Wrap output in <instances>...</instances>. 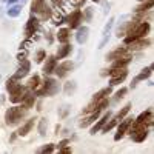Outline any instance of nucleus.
Masks as SVG:
<instances>
[{"mask_svg": "<svg viewBox=\"0 0 154 154\" xmlns=\"http://www.w3.org/2000/svg\"><path fill=\"white\" fill-rule=\"evenodd\" d=\"M151 29V25L148 22H130L128 25V29H126V34L123 37V43L125 45H130L131 42L137 40V38H142L148 34V31Z\"/></svg>", "mask_w": 154, "mask_h": 154, "instance_id": "1", "label": "nucleus"}, {"mask_svg": "<svg viewBox=\"0 0 154 154\" xmlns=\"http://www.w3.org/2000/svg\"><path fill=\"white\" fill-rule=\"evenodd\" d=\"M28 109H22V106H11L5 112V123L6 125H17L26 114Z\"/></svg>", "mask_w": 154, "mask_h": 154, "instance_id": "2", "label": "nucleus"}, {"mask_svg": "<svg viewBox=\"0 0 154 154\" xmlns=\"http://www.w3.org/2000/svg\"><path fill=\"white\" fill-rule=\"evenodd\" d=\"M60 91V85L56 79H46L43 82V86L40 89H37L35 91V96H48V97H53L56 96L57 93Z\"/></svg>", "mask_w": 154, "mask_h": 154, "instance_id": "3", "label": "nucleus"}, {"mask_svg": "<svg viewBox=\"0 0 154 154\" xmlns=\"http://www.w3.org/2000/svg\"><path fill=\"white\" fill-rule=\"evenodd\" d=\"M114 22H116V19L114 17H111L109 20H108V23L105 25V28H103V31H102V40H100V43H99V49H102V48H105L106 46V43L109 42V35H111V29H112V26H114Z\"/></svg>", "mask_w": 154, "mask_h": 154, "instance_id": "4", "label": "nucleus"}, {"mask_svg": "<svg viewBox=\"0 0 154 154\" xmlns=\"http://www.w3.org/2000/svg\"><path fill=\"white\" fill-rule=\"evenodd\" d=\"M37 29H38V19L34 14H31L26 25H25V35H26V38H31L37 32Z\"/></svg>", "mask_w": 154, "mask_h": 154, "instance_id": "5", "label": "nucleus"}, {"mask_svg": "<svg viewBox=\"0 0 154 154\" xmlns=\"http://www.w3.org/2000/svg\"><path fill=\"white\" fill-rule=\"evenodd\" d=\"M111 94V86H108V88H103V89H100V91H97L94 96H93V100H91V103H89L83 111L85 112H91L93 111V108H94V105L97 103V102L100 100V99H103V97H106V96H109Z\"/></svg>", "mask_w": 154, "mask_h": 154, "instance_id": "6", "label": "nucleus"}, {"mask_svg": "<svg viewBox=\"0 0 154 154\" xmlns=\"http://www.w3.org/2000/svg\"><path fill=\"white\" fill-rule=\"evenodd\" d=\"M72 68H74V63L72 62H62L60 65L56 66L54 72H56V75L59 77V79H63V77H66L72 71Z\"/></svg>", "mask_w": 154, "mask_h": 154, "instance_id": "7", "label": "nucleus"}, {"mask_svg": "<svg viewBox=\"0 0 154 154\" xmlns=\"http://www.w3.org/2000/svg\"><path fill=\"white\" fill-rule=\"evenodd\" d=\"M29 69H31V63H29V60H26V59H25V60H20V66H19V69L14 72L12 79H16V80L23 79L25 75H28Z\"/></svg>", "mask_w": 154, "mask_h": 154, "instance_id": "8", "label": "nucleus"}, {"mask_svg": "<svg viewBox=\"0 0 154 154\" xmlns=\"http://www.w3.org/2000/svg\"><path fill=\"white\" fill-rule=\"evenodd\" d=\"M131 122H133L131 117H123V119L120 120L119 128H117V133H116V136H114V140H116V142H119V140L125 136V133H126V130H128V126L131 125Z\"/></svg>", "mask_w": 154, "mask_h": 154, "instance_id": "9", "label": "nucleus"}, {"mask_svg": "<svg viewBox=\"0 0 154 154\" xmlns=\"http://www.w3.org/2000/svg\"><path fill=\"white\" fill-rule=\"evenodd\" d=\"M65 22H68L69 28L74 29V28H79V25L82 22V11L80 9H75L74 12H71V14L65 19Z\"/></svg>", "mask_w": 154, "mask_h": 154, "instance_id": "10", "label": "nucleus"}, {"mask_svg": "<svg viewBox=\"0 0 154 154\" xmlns=\"http://www.w3.org/2000/svg\"><path fill=\"white\" fill-rule=\"evenodd\" d=\"M149 45H151V40H149V38L142 37V38H137V40L131 42L130 45H126V46H130V48H128L130 51H140V49H145V48H148Z\"/></svg>", "mask_w": 154, "mask_h": 154, "instance_id": "11", "label": "nucleus"}, {"mask_svg": "<svg viewBox=\"0 0 154 154\" xmlns=\"http://www.w3.org/2000/svg\"><path fill=\"white\" fill-rule=\"evenodd\" d=\"M111 116H112V114H111V111L105 112V114L102 116V117H100V119H99V120L96 122V125H94V126L91 128V130H89V134H91V136H94L96 133H99V131L102 130V128H103V125H105V123H106V122L109 120V117H111Z\"/></svg>", "mask_w": 154, "mask_h": 154, "instance_id": "12", "label": "nucleus"}, {"mask_svg": "<svg viewBox=\"0 0 154 154\" xmlns=\"http://www.w3.org/2000/svg\"><path fill=\"white\" fill-rule=\"evenodd\" d=\"M128 49L126 46H119V48H116V49H112L109 54H106V60L108 62H112V60H116V59H119V57H123V56H126V54H130L128 53Z\"/></svg>", "mask_w": 154, "mask_h": 154, "instance_id": "13", "label": "nucleus"}, {"mask_svg": "<svg viewBox=\"0 0 154 154\" xmlns=\"http://www.w3.org/2000/svg\"><path fill=\"white\" fill-rule=\"evenodd\" d=\"M151 72H152V65H149V66L143 68L142 71H140V72H139V74L134 77V80H133V83H131V88H136L137 82H142V80H146V79H149Z\"/></svg>", "mask_w": 154, "mask_h": 154, "instance_id": "14", "label": "nucleus"}, {"mask_svg": "<svg viewBox=\"0 0 154 154\" xmlns=\"http://www.w3.org/2000/svg\"><path fill=\"white\" fill-rule=\"evenodd\" d=\"M56 66H57V59H56L54 56H49V57L46 59V63L43 65V74H45V75L53 74L54 69H56Z\"/></svg>", "mask_w": 154, "mask_h": 154, "instance_id": "15", "label": "nucleus"}, {"mask_svg": "<svg viewBox=\"0 0 154 154\" xmlns=\"http://www.w3.org/2000/svg\"><path fill=\"white\" fill-rule=\"evenodd\" d=\"M88 37H89V28H88V26H80L79 31H77V34H75V40H77V43H80V45L86 43Z\"/></svg>", "mask_w": 154, "mask_h": 154, "instance_id": "16", "label": "nucleus"}, {"mask_svg": "<svg viewBox=\"0 0 154 154\" xmlns=\"http://www.w3.org/2000/svg\"><path fill=\"white\" fill-rule=\"evenodd\" d=\"M100 112H102V111H99V109H96V111H91V112H89V116H88V117H85V119H83V120L79 123V126H80V128H86L88 125H91L93 122H96V120L99 119Z\"/></svg>", "mask_w": 154, "mask_h": 154, "instance_id": "17", "label": "nucleus"}, {"mask_svg": "<svg viewBox=\"0 0 154 154\" xmlns=\"http://www.w3.org/2000/svg\"><path fill=\"white\" fill-rule=\"evenodd\" d=\"M25 96H26V88L22 86L20 89H17L16 93L9 94V100L12 102V103H19V102H22V100H23V97H25Z\"/></svg>", "mask_w": 154, "mask_h": 154, "instance_id": "18", "label": "nucleus"}, {"mask_svg": "<svg viewBox=\"0 0 154 154\" xmlns=\"http://www.w3.org/2000/svg\"><path fill=\"white\" fill-rule=\"evenodd\" d=\"M130 62H131V56L126 54V56H123V57H119V59L112 60L111 68H126V65H128Z\"/></svg>", "mask_w": 154, "mask_h": 154, "instance_id": "19", "label": "nucleus"}, {"mask_svg": "<svg viewBox=\"0 0 154 154\" xmlns=\"http://www.w3.org/2000/svg\"><path fill=\"white\" fill-rule=\"evenodd\" d=\"M136 122H145V123H148V126H151L152 125V111L151 109H146L143 112H140L137 116Z\"/></svg>", "mask_w": 154, "mask_h": 154, "instance_id": "20", "label": "nucleus"}, {"mask_svg": "<svg viewBox=\"0 0 154 154\" xmlns=\"http://www.w3.org/2000/svg\"><path fill=\"white\" fill-rule=\"evenodd\" d=\"M71 51H72V46L69 43H63L62 46H59L57 49V59H65L71 54Z\"/></svg>", "mask_w": 154, "mask_h": 154, "instance_id": "21", "label": "nucleus"}, {"mask_svg": "<svg viewBox=\"0 0 154 154\" xmlns=\"http://www.w3.org/2000/svg\"><path fill=\"white\" fill-rule=\"evenodd\" d=\"M131 137H133L134 142H137V143L143 142V140L148 137V128H142V130H139V131L133 133V134H131Z\"/></svg>", "mask_w": 154, "mask_h": 154, "instance_id": "22", "label": "nucleus"}, {"mask_svg": "<svg viewBox=\"0 0 154 154\" xmlns=\"http://www.w3.org/2000/svg\"><path fill=\"white\" fill-rule=\"evenodd\" d=\"M22 12V5L20 3H14V5H8V9H6V14L9 17H19Z\"/></svg>", "mask_w": 154, "mask_h": 154, "instance_id": "23", "label": "nucleus"}, {"mask_svg": "<svg viewBox=\"0 0 154 154\" xmlns=\"http://www.w3.org/2000/svg\"><path fill=\"white\" fill-rule=\"evenodd\" d=\"M45 5H46V0H32V3H31V12L38 16Z\"/></svg>", "mask_w": 154, "mask_h": 154, "instance_id": "24", "label": "nucleus"}, {"mask_svg": "<svg viewBox=\"0 0 154 154\" xmlns=\"http://www.w3.org/2000/svg\"><path fill=\"white\" fill-rule=\"evenodd\" d=\"M34 103H35V94H26L22 100V108L29 109V108L34 106Z\"/></svg>", "mask_w": 154, "mask_h": 154, "instance_id": "25", "label": "nucleus"}, {"mask_svg": "<svg viewBox=\"0 0 154 154\" xmlns=\"http://www.w3.org/2000/svg\"><path fill=\"white\" fill-rule=\"evenodd\" d=\"M126 75H128V69H125L123 72H120L119 75H114V77H109V86H116V85H119L122 83L125 79H126Z\"/></svg>", "mask_w": 154, "mask_h": 154, "instance_id": "26", "label": "nucleus"}, {"mask_svg": "<svg viewBox=\"0 0 154 154\" xmlns=\"http://www.w3.org/2000/svg\"><path fill=\"white\" fill-rule=\"evenodd\" d=\"M34 120H35V119H29L25 125H22V128L17 131V134H19V136H22V137H25V136H26V134L32 130V126H34Z\"/></svg>", "mask_w": 154, "mask_h": 154, "instance_id": "27", "label": "nucleus"}, {"mask_svg": "<svg viewBox=\"0 0 154 154\" xmlns=\"http://www.w3.org/2000/svg\"><path fill=\"white\" fill-rule=\"evenodd\" d=\"M69 37H71V34H69V29H68V28H62V29H59L57 40H59L60 43H68V42H69Z\"/></svg>", "mask_w": 154, "mask_h": 154, "instance_id": "28", "label": "nucleus"}, {"mask_svg": "<svg viewBox=\"0 0 154 154\" xmlns=\"http://www.w3.org/2000/svg\"><path fill=\"white\" fill-rule=\"evenodd\" d=\"M20 88H22V85L17 83V80H16V79H12V77L6 80V89H8V93H9V94L16 93L17 89H20Z\"/></svg>", "mask_w": 154, "mask_h": 154, "instance_id": "29", "label": "nucleus"}, {"mask_svg": "<svg viewBox=\"0 0 154 154\" xmlns=\"http://www.w3.org/2000/svg\"><path fill=\"white\" fill-rule=\"evenodd\" d=\"M75 89H77V83L74 80H69L65 83V86H63V91H65L66 96H72L75 93Z\"/></svg>", "mask_w": 154, "mask_h": 154, "instance_id": "30", "label": "nucleus"}, {"mask_svg": "<svg viewBox=\"0 0 154 154\" xmlns=\"http://www.w3.org/2000/svg\"><path fill=\"white\" fill-rule=\"evenodd\" d=\"M152 5H154V0H145V2H142V5L137 6L134 11L136 12H146V11L152 9Z\"/></svg>", "mask_w": 154, "mask_h": 154, "instance_id": "31", "label": "nucleus"}, {"mask_svg": "<svg viewBox=\"0 0 154 154\" xmlns=\"http://www.w3.org/2000/svg\"><path fill=\"white\" fill-rule=\"evenodd\" d=\"M117 122H119V119L117 117H112V116H111V117H109V120L103 125V128H102V131H103V133H108V131H111L112 130V128L116 126V125H117Z\"/></svg>", "mask_w": 154, "mask_h": 154, "instance_id": "32", "label": "nucleus"}, {"mask_svg": "<svg viewBox=\"0 0 154 154\" xmlns=\"http://www.w3.org/2000/svg\"><path fill=\"white\" fill-rule=\"evenodd\" d=\"M38 16H40V19H43V20H48V19L53 17V9H51L48 5H45V6H43V9L40 11V14H38Z\"/></svg>", "mask_w": 154, "mask_h": 154, "instance_id": "33", "label": "nucleus"}, {"mask_svg": "<svg viewBox=\"0 0 154 154\" xmlns=\"http://www.w3.org/2000/svg\"><path fill=\"white\" fill-rule=\"evenodd\" d=\"M38 85H40V77L38 75H32L28 80V89H37Z\"/></svg>", "mask_w": 154, "mask_h": 154, "instance_id": "34", "label": "nucleus"}, {"mask_svg": "<svg viewBox=\"0 0 154 154\" xmlns=\"http://www.w3.org/2000/svg\"><path fill=\"white\" fill-rule=\"evenodd\" d=\"M46 126H48V120H46V117H42L38 120V133H40L42 137L46 134Z\"/></svg>", "mask_w": 154, "mask_h": 154, "instance_id": "35", "label": "nucleus"}, {"mask_svg": "<svg viewBox=\"0 0 154 154\" xmlns=\"http://www.w3.org/2000/svg\"><path fill=\"white\" fill-rule=\"evenodd\" d=\"M130 109H131V103H126V105H125V106H123L119 112H117V116H116V117H117L119 120H122L123 117H126V114L130 112Z\"/></svg>", "mask_w": 154, "mask_h": 154, "instance_id": "36", "label": "nucleus"}, {"mask_svg": "<svg viewBox=\"0 0 154 154\" xmlns=\"http://www.w3.org/2000/svg\"><path fill=\"white\" fill-rule=\"evenodd\" d=\"M126 93H128V89H126V88H120L119 91L116 93V96H114V99H112V103H117L120 99H123V97L126 96Z\"/></svg>", "mask_w": 154, "mask_h": 154, "instance_id": "37", "label": "nucleus"}, {"mask_svg": "<svg viewBox=\"0 0 154 154\" xmlns=\"http://www.w3.org/2000/svg\"><path fill=\"white\" fill-rule=\"evenodd\" d=\"M82 19H85L86 22H91V19H93V8H86V9H83V12H82Z\"/></svg>", "mask_w": 154, "mask_h": 154, "instance_id": "38", "label": "nucleus"}, {"mask_svg": "<svg viewBox=\"0 0 154 154\" xmlns=\"http://www.w3.org/2000/svg\"><path fill=\"white\" fill-rule=\"evenodd\" d=\"M45 59H46V53H45L43 49H38L37 53H35V62L37 63H42Z\"/></svg>", "mask_w": 154, "mask_h": 154, "instance_id": "39", "label": "nucleus"}, {"mask_svg": "<svg viewBox=\"0 0 154 154\" xmlns=\"http://www.w3.org/2000/svg\"><path fill=\"white\" fill-rule=\"evenodd\" d=\"M54 149H56V145L54 143H48V145H45V146L40 148V152L42 154H46V152H53Z\"/></svg>", "mask_w": 154, "mask_h": 154, "instance_id": "40", "label": "nucleus"}, {"mask_svg": "<svg viewBox=\"0 0 154 154\" xmlns=\"http://www.w3.org/2000/svg\"><path fill=\"white\" fill-rule=\"evenodd\" d=\"M68 112H69V106H62L59 109V117L60 119H65L66 116H68Z\"/></svg>", "mask_w": 154, "mask_h": 154, "instance_id": "41", "label": "nucleus"}, {"mask_svg": "<svg viewBox=\"0 0 154 154\" xmlns=\"http://www.w3.org/2000/svg\"><path fill=\"white\" fill-rule=\"evenodd\" d=\"M3 3H8V5H14V3H20V5H23V3H26V0H2Z\"/></svg>", "mask_w": 154, "mask_h": 154, "instance_id": "42", "label": "nucleus"}, {"mask_svg": "<svg viewBox=\"0 0 154 154\" xmlns=\"http://www.w3.org/2000/svg\"><path fill=\"white\" fill-rule=\"evenodd\" d=\"M85 2L86 0H71V5H74V6H82V5H85Z\"/></svg>", "mask_w": 154, "mask_h": 154, "instance_id": "43", "label": "nucleus"}, {"mask_svg": "<svg viewBox=\"0 0 154 154\" xmlns=\"http://www.w3.org/2000/svg\"><path fill=\"white\" fill-rule=\"evenodd\" d=\"M68 143H69V140H68V139H63V140H60V142H59L57 148L60 149V148H63V146H68Z\"/></svg>", "mask_w": 154, "mask_h": 154, "instance_id": "44", "label": "nucleus"}, {"mask_svg": "<svg viewBox=\"0 0 154 154\" xmlns=\"http://www.w3.org/2000/svg\"><path fill=\"white\" fill-rule=\"evenodd\" d=\"M62 154H71V148H68V146H63V148H60L59 149Z\"/></svg>", "mask_w": 154, "mask_h": 154, "instance_id": "45", "label": "nucleus"}, {"mask_svg": "<svg viewBox=\"0 0 154 154\" xmlns=\"http://www.w3.org/2000/svg\"><path fill=\"white\" fill-rule=\"evenodd\" d=\"M17 59H19V60H25V59H26V51H25V53H20V54L17 56Z\"/></svg>", "mask_w": 154, "mask_h": 154, "instance_id": "46", "label": "nucleus"}, {"mask_svg": "<svg viewBox=\"0 0 154 154\" xmlns=\"http://www.w3.org/2000/svg\"><path fill=\"white\" fill-rule=\"evenodd\" d=\"M51 2H53L54 5H60V3L63 2V0H51Z\"/></svg>", "mask_w": 154, "mask_h": 154, "instance_id": "47", "label": "nucleus"}, {"mask_svg": "<svg viewBox=\"0 0 154 154\" xmlns=\"http://www.w3.org/2000/svg\"><path fill=\"white\" fill-rule=\"evenodd\" d=\"M93 2H94V3H99V2H102V0H93Z\"/></svg>", "mask_w": 154, "mask_h": 154, "instance_id": "48", "label": "nucleus"}, {"mask_svg": "<svg viewBox=\"0 0 154 154\" xmlns=\"http://www.w3.org/2000/svg\"><path fill=\"white\" fill-rule=\"evenodd\" d=\"M139 2H145V0H139Z\"/></svg>", "mask_w": 154, "mask_h": 154, "instance_id": "49", "label": "nucleus"}]
</instances>
